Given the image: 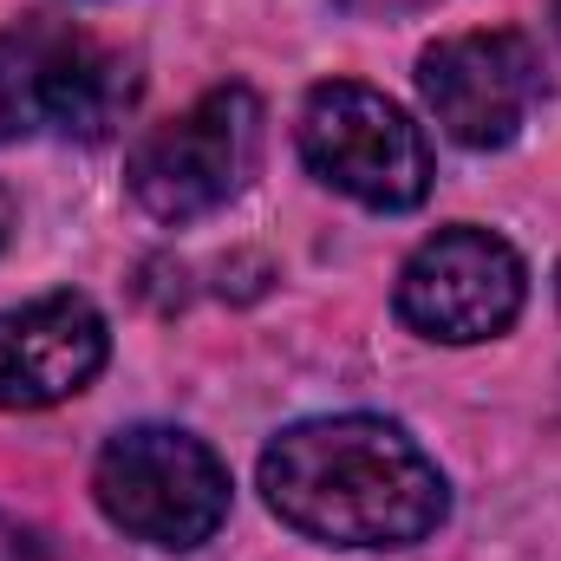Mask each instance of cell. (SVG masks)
<instances>
[{"label": "cell", "mask_w": 561, "mask_h": 561, "mask_svg": "<svg viewBox=\"0 0 561 561\" xmlns=\"http://www.w3.org/2000/svg\"><path fill=\"white\" fill-rule=\"evenodd\" d=\"M262 490L287 529L327 549H412L444 510V470L392 419H307L262 450Z\"/></svg>", "instance_id": "6da1fadb"}, {"label": "cell", "mask_w": 561, "mask_h": 561, "mask_svg": "<svg viewBox=\"0 0 561 561\" xmlns=\"http://www.w3.org/2000/svg\"><path fill=\"white\" fill-rule=\"evenodd\" d=\"M131 92V66L85 26L20 20L0 33V144L112 138Z\"/></svg>", "instance_id": "7a4b0ae2"}, {"label": "cell", "mask_w": 561, "mask_h": 561, "mask_svg": "<svg viewBox=\"0 0 561 561\" xmlns=\"http://www.w3.org/2000/svg\"><path fill=\"white\" fill-rule=\"evenodd\" d=\"M92 496L125 536L183 556V549H203L222 529L229 470L203 437L170 431V424H138V431H118L99 450Z\"/></svg>", "instance_id": "3957f363"}, {"label": "cell", "mask_w": 561, "mask_h": 561, "mask_svg": "<svg viewBox=\"0 0 561 561\" xmlns=\"http://www.w3.org/2000/svg\"><path fill=\"white\" fill-rule=\"evenodd\" d=\"M300 157L307 170L366 203V209H419L431 190V144L424 131L373 85L327 79L300 105Z\"/></svg>", "instance_id": "277c9868"}, {"label": "cell", "mask_w": 561, "mask_h": 561, "mask_svg": "<svg viewBox=\"0 0 561 561\" xmlns=\"http://www.w3.org/2000/svg\"><path fill=\"white\" fill-rule=\"evenodd\" d=\"M255 163H262V99L249 85H216L131 150V196L157 222H196L236 203Z\"/></svg>", "instance_id": "5b68a950"}, {"label": "cell", "mask_w": 561, "mask_h": 561, "mask_svg": "<svg viewBox=\"0 0 561 561\" xmlns=\"http://www.w3.org/2000/svg\"><path fill=\"white\" fill-rule=\"evenodd\" d=\"M523 294H529L523 255L503 236L437 229L399 268V320L424 340L477 346V340H496L523 313Z\"/></svg>", "instance_id": "8992f818"}, {"label": "cell", "mask_w": 561, "mask_h": 561, "mask_svg": "<svg viewBox=\"0 0 561 561\" xmlns=\"http://www.w3.org/2000/svg\"><path fill=\"white\" fill-rule=\"evenodd\" d=\"M419 92L444 138L463 150H503L542 99V59L523 33H450L419 59Z\"/></svg>", "instance_id": "52a82bcc"}, {"label": "cell", "mask_w": 561, "mask_h": 561, "mask_svg": "<svg viewBox=\"0 0 561 561\" xmlns=\"http://www.w3.org/2000/svg\"><path fill=\"white\" fill-rule=\"evenodd\" d=\"M112 333L85 294H46L0 313V412H39L99 379Z\"/></svg>", "instance_id": "ba28073f"}, {"label": "cell", "mask_w": 561, "mask_h": 561, "mask_svg": "<svg viewBox=\"0 0 561 561\" xmlns=\"http://www.w3.org/2000/svg\"><path fill=\"white\" fill-rule=\"evenodd\" d=\"M0 561H59V556H53L46 536H33L26 523H13V516L0 510Z\"/></svg>", "instance_id": "9c48e42d"}, {"label": "cell", "mask_w": 561, "mask_h": 561, "mask_svg": "<svg viewBox=\"0 0 561 561\" xmlns=\"http://www.w3.org/2000/svg\"><path fill=\"white\" fill-rule=\"evenodd\" d=\"M7 236H13V196L0 190V249H7Z\"/></svg>", "instance_id": "30bf717a"}, {"label": "cell", "mask_w": 561, "mask_h": 561, "mask_svg": "<svg viewBox=\"0 0 561 561\" xmlns=\"http://www.w3.org/2000/svg\"><path fill=\"white\" fill-rule=\"evenodd\" d=\"M556 33H561V0H556Z\"/></svg>", "instance_id": "8fae6325"}, {"label": "cell", "mask_w": 561, "mask_h": 561, "mask_svg": "<svg viewBox=\"0 0 561 561\" xmlns=\"http://www.w3.org/2000/svg\"><path fill=\"white\" fill-rule=\"evenodd\" d=\"M556 294H561V268H556Z\"/></svg>", "instance_id": "7c38bea8"}]
</instances>
